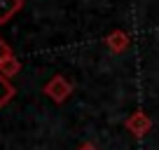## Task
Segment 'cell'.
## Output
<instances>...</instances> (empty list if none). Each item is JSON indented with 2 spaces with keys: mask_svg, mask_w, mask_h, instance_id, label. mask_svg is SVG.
Wrapping results in <instances>:
<instances>
[{
  "mask_svg": "<svg viewBox=\"0 0 159 150\" xmlns=\"http://www.w3.org/2000/svg\"><path fill=\"white\" fill-rule=\"evenodd\" d=\"M77 150H101V148L94 143H82V145H77Z\"/></svg>",
  "mask_w": 159,
  "mask_h": 150,
  "instance_id": "cell-8",
  "label": "cell"
},
{
  "mask_svg": "<svg viewBox=\"0 0 159 150\" xmlns=\"http://www.w3.org/2000/svg\"><path fill=\"white\" fill-rule=\"evenodd\" d=\"M10 56H14V54H12V47L7 45V42L2 40V35H0V63H2V61H7Z\"/></svg>",
  "mask_w": 159,
  "mask_h": 150,
  "instance_id": "cell-7",
  "label": "cell"
},
{
  "mask_svg": "<svg viewBox=\"0 0 159 150\" xmlns=\"http://www.w3.org/2000/svg\"><path fill=\"white\" fill-rule=\"evenodd\" d=\"M124 129L129 131L134 138H143V136H148L150 131H152V120H150V115L143 113V110H134L124 120Z\"/></svg>",
  "mask_w": 159,
  "mask_h": 150,
  "instance_id": "cell-2",
  "label": "cell"
},
{
  "mask_svg": "<svg viewBox=\"0 0 159 150\" xmlns=\"http://www.w3.org/2000/svg\"><path fill=\"white\" fill-rule=\"evenodd\" d=\"M19 70H21V61L16 59V56H10L7 61H2V63H0V75H2L5 80H10V77L19 75Z\"/></svg>",
  "mask_w": 159,
  "mask_h": 150,
  "instance_id": "cell-5",
  "label": "cell"
},
{
  "mask_svg": "<svg viewBox=\"0 0 159 150\" xmlns=\"http://www.w3.org/2000/svg\"><path fill=\"white\" fill-rule=\"evenodd\" d=\"M103 45L108 47L112 54H124V52L131 47V35L126 33L124 28H112L103 38Z\"/></svg>",
  "mask_w": 159,
  "mask_h": 150,
  "instance_id": "cell-3",
  "label": "cell"
},
{
  "mask_svg": "<svg viewBox=\"0 0 159 150\" xmlns=\"http://www.w3.org/2000/svg\"><path fill=\"white\" fill-rule=\"evenodd\" d=\"M73 91H75V85L66 75H54V77H49V80L42 85V94H45L47 99H52L56 105L66 103V101L73 96Z\"/></svg>",
  "mask_w": 159,
  "mask_h": 150,
  "instance_id": "cell-1",
  "label": "cell"
},
{
  "mask_svg": "<svg viewBox=\"0 0 159 150\" xmlns=\"http://www.w3.org/2000/svg\"><path fill=\"white\" fill-rule=\"evenodd\" d=\"M24 10V0H0V26L14 19Z\"/></svg>",
  "mask_w": 159,
  "mask_h": 150,
  "instance_id": "cell-4",
  "label": "cell"
},
{
  "mask_svg": "<svg viewBox=\"0 0 159 150\" xmlns=\"http://www.w3.org/2000/svg\"><path fill=\"white\" fill-rule=\"evenodd\" d=\"M14 94H16V89H14V85H12L10 80H5L2 75H0V108L2 105H7L12 99H14Z\"/></svg>",
  "mask_w": 159,
  "mask_h": 150,
  "instance_id": "cell-6",
  "label": "cell"
}]
</instances>
